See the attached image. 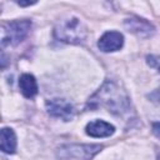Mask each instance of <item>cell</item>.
Segmentation results:
<instances>
[{
    "mask_svg": "<svg viewBox=\"0 0 160 160\" xmlns=\"http://www.w3.org/2000/svg\"><path fill=\"white\" fill-rule=\"evenodd\" d=\"M88 105L90 106V109L105 108L108 109V111L119 116H124L125 114H128L131 108L129 96L112 81H106L89 99Z\"/></svg>",
    "mask_w": 160,
    "mask_h": 160,
    "instance_id": "obj_1",
    "label": "cell"
},
{
    "mask_svg": "<svg viewBox=\"0 0 160 160\" xmlns=\"http://www.w3.org/2000/svg\"><path fill=\"white\" fill-rule=\"evenodd\" d=\"M86 35L88 29L85 24L75 16L61 19L54 28V36L66 44H80L86 39Z\"/></svg>",
    "mask_w": 160,
    "mask_h": 160,
    "instance_id": "obj_2",
    "label": "cell"
},
{
    "mask_svg": "<svg viewBox=\"0 0 160 160\" xmlns=\"http://www.w3.org/2000/svg\"><path fill=\"white\" fill-rule=\"evenodd\" d=\"M102 146L99 144H66L56 150L58 160H91Z\"/></svg>",
    "mask_w": 160,
    "mask_h": 160,
    "instance_id": "obj_3",
    "label": "cell"
},
{
    "mask_svg": "<svg viewBox=\"0 0 160 160\" xmlns=\"http://www.w3.org/2000/svg\"><path fill=\"white\" fill-rule=\"evenodd\" d=\"M31 28L30 20H14L8 22L2 28V36H1V46H15L20 44L29 34Z\"/></svg>",
    "mask_w": 160,
    "mask_h": 160,
    "instance_id": "obj_4",
    "label": "cell"
},
{
    "mask_svg": "<svg viewBox=\"0 0 160 160\" xmlns=\"http://www.w3.org/2000/svg\"><path fill=\"white\" fill-rule=\"evenodd\" d=\"M46 110L49 115L64 121H69L75 115V109L72 104L65 99H51L46 101Z\"/></svg>",
    "mask_w": 160,
    "mask_h": 160,
    "instance_id": "obj_5",
    "label": "cell"
},
{
    "mask_svg": "<svg viewBox=\"0 0 160 160\" xmlns=\"http://www.w3.org/2000/svg\"><path fill=\"white\" fill-rule=\"evenodd\" d=\"M124 26L128 29V31L135 34L139 38H150L155 32V28L152 26V24H150L145 19L136 18V16L126 19L124 22Z\"/></svg>",
    "mask_w": 160,
    "mask_h": 160,
    "instance_id": "obj_6",
    "label": "cell"
},
{
    "mask_svg": "<svg viewBox=\"0 0 160 160\" xmlns=\"http://www.w3.org/2000/svg\"><path fill=\"white\" fill-rule=\"evenodd\" d=\"M124 45V36L119 31H106L98 41V48L104 52L120 50Z\"/></svg>",
    "mask_w": 160,
    "mask_h": 160,
    "instance_id": "obj_7",
    "label": "cell"
},
{
    "mask_svg": "<svg viewBox=\"0 0 160 160\" xmlns=\"http://www.w3.org/2000/svg\"><path fill=\"white\" fill-rule=\"evenodd\" d=\"M85 131L91 138H108L115 132V128L104 120H94L86 125Z\"/></svg>",
    "mask_w": 160,
    "mask_h": 160,
    "instance_id": "obj_8",
    "label": "cell"
},
{
    "mask_svg": "<svg viewBox=\"0 0 160 160\" xmlns=\"http://www.w3.org/2000/svg\"><path fill=\"white\" fill-rule=\"evenodd\" d=\"M0 148L6 154H14L16 150V135L12 129L2 128L0 131Z\"/></svg>",
    "mask_w": 160,
    "mask_h": 160,
    "instance_id": "obj_9",
    "label": "cell"
},
{
    "mask_svg": "<svg viewBox=\"0 0 160 160\" xmlns=\"http://www.w3.org/2000/svg\"><path fill=\"white\" fill-rule=\"evenodd\" d=\"M19 88L25 98H34L38 94V82L31 74H22L20 76Z\"/></svg>",
    "mask_w": 160,
    "mask_h": 160,
    "instance_id": "obj_10",
    "label": "cell"
},
{
    "mask_svg": "<svg viewBox=\"0 0 160 160\" xmlns=\"http://www.w3.org/2000/svg\"><path fill=\"white\" fill-rule=\"evenodd\" d=\"M146 62H148V65H150L151 68H155V69L160 72V56L149 55V56L146 58Z\"/></svg>",
    "mask_w": 160,
    "mask_h": 160,
    "instance_id": "obj_11",
    "label": "cell"
},
{
    "mask_svg": "<svg viewBox=\"0 0 160 160\" xmlns=\"http://www.w3.org/2000/svg\"><path fill=\"white\" fill-rule=\"evenodd\" d=\"M149 98H150L152 101H155V102H160V89L154 90V91L149 95Z\"/></svg>",
    "mask_w": 160,
    "mask_h": 160,
    "instance_id": "obj_12",
    "label": "cell"
},
{
    "mask_svg": "<svg viewBox=\"0 0 160 160\" xmlns=\"http://www.w3.org/2000/svg\"><path fill=\"white\" fill-rule=\"evenodd\" d=\"M152 134H154L156 138L160 139V121L152 124Z\"/></svg>",
    "mask_w": 160,
    "mask_h": 160,
    "instance_id": "obj_13",
    "label": "cell"
},
{
    "mask_svg": "<svg viewBox=\"0 0 160 160\" xmlns=\"http://www.w3.org/2000/svg\"><path fill=\"white\" fill-rule=\"evenodd\" d=\"M34 4H36V1H18V5L20 6H30Z\"/></svg>",
    "mask_w": 160,
    "mask_h": 160,
    "instance_id": "obj_14",
    "label": "cell"
},
{
    "mask_svg": "<svg viewBox=\"0 0 160 160\" xmlns=\"http://www.w3.org/2000/svg\"><path fill=\"white\" fill-rule=\"evenodd\" d=\"M159 160H160V155H159Z\"/></svg>",
    "mask_w": 160,
    "mask_h": 160,
    "instance_id": "obj_15",
    "label": "cell"
}]
</instances>
